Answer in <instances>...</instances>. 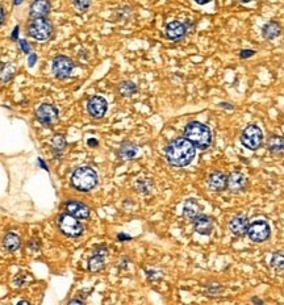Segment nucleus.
Instances as JSON below:
<instances>
[{"label": "nucleus", "instance_id": "nucleus-1", "mask_svg": "<svg viewBox=\"0 0 284 305\" xmlns=\"http://www.w3.org/2000/svg\"><path fill=\"white\" fill-rule=\"evenodd\" d=\"M166 159L174 167H184L193 161L196 148L186 137L175 138L166 146Z\"/></svg>", "mask_w": 284, "mask_h": 305}, {"label": "nucleus", "instance_id": "nucleus-2", "mask_svg": "<svg viewBox=\"0 0 284 305\" xmlns=\"http://www.w3.org/2000/svg\"><path fill=\"white\" fill-rule=\"evenodd\" d=\"M184 137L200 150H207L212 145V132L207 125L199 121H191L187 124Z\"/></svg>", "mask_w": 284, "mask_h": 305}, {"label": "nucleus", "instance_id": "nucleus-3", "mask_svg": "<svg viewBox=\"0 0 284 305\" xmlns=\"http://www.w3.org/2000/svg\"><path fill=\"white\" fill-rule=\"evenodd\" d=\"M71 184L74 188L82 192L94 190L98 184V174L91 167H79L72 172Z\"/></svg>", "mask_w": 284, "mask_h": 305}, {"label": "nucleus", "instance_id": "nucleus-4", "mask_svg": "<svg viewBox=\"0 0 284 305\" xmlns=\"http://www.w3.org/2000/svg\"><path fill=\"white\" fill-rule=\"evenodd\" d=\"M241 144L249 150H258L263 144V132L258 125H248L241 133Z\"/></svg>", "mask_w": 284, "mask_h": 305}, {"label": "nucleus", "instance_id": "nucleus-5", "mask_svg": "<svg viewBox=\"0 0 284 305\" xmlns=\"http://www.w3.org/2000/svg\"><path fill=\"white\" fill-rule=\"evenodd\" d=\"M29 36L37 41H46L49 39L53 33V26L46 17L32 19L29 28H28Z\"/></svg>", "mask_w": 284, "mask_h": 305}, {"label": "nucleus", "instance_id": "nucleus-6", "mask_svg": "<svg viewBox=\"0 0 284 305\" xmlns=\"http://www.w3.org/2000/svg\"><path fill=\"white\" fill-rule=\"evenodd\" d=\"M249 240L255 243H263L271 236V228L267 221L257 220L254 223L249 224L248 234Z\"/></svg>", "mask_w": 284, "mask_h": 305}, {"label": "nucleus", "instance_id": "nucleus-7", "mask_svg": "<svg viewBox=\"0 0 284 305\" xmlns=\"http://www.w3.org/2000/svg\"><path fill=\"white\" fill-rule=\"evenodd\" d=\"M59 229L62 232L65 236L72 237V238H76V237L82 236L83 234V225L76 220L75 217L71 216L70 213L62 214L59 217L58 221Z\"/></svg>", "mask_w": 284, "mask_h": 305}, {"label": "nucleus", "instance_id": "nucleus-8", "mask_svg": "<svg viewBox=\"0 0 284 305\" xmlns=\"http://www.w3.org/2000/svg\"><path fill=\"white\" fill-rule=\"evenodd\" d=\"M74 70V62L69 57L58 56L53 61V74L57 79H66L71 75Z\"/></svg>", "mask_w": 284, "mask_h": 305}, {"label": "nucleus", "instance_id": "nucleus-9", "mask_svg": "<svg viewBox=\"0 0 284 305\" xmlns=\"http://www.w3.org/2000/svg\"><path fill=\"white\" fill-rule=\"evenodd\" d=\"M36 116L44 125H50L58 120V109L52 104H41L37 108Z\"/></svg>", "mask_w": 284, "mask_h": 305}, {"label": "nucleus", "instance_id": "nucleus-10", "mask_svg": "<svg viewBox=\"0 0 284 305\" xmlns=\"http://www.w3.org/2000/svg\"><path fill=\"white\" fill-rule=\"evenodd\" d=\"M108 109V103L101 96H92L87 103V111L94 118L104 117Z\"/></svg>", "mask_w": 284, "mask_h": 305}, {"label": "nucleus", "instance_id": "nucleus-11", "mask_svg": "<svg viewBox=\"0 0 284 305\" xmlns=\"http://www.w3.org/2000/svg\"><path fill=\"white\" fill-rule=\"evenodd\" d=\"M226 188L232 194H239L248 188V178L239 171H233L228 175V187Z\"/></svg>", "mask_w": 284, "mask_h": 305}, {"label": "nucleus", "instance_id": "nucleus-12", "mask_svg": "<svg viewBox=\"0 0 284 305\" xmlns=\"http://www.w3.org/2000/svg\"><path fill=\"white\" fill-rule=\"evenodd\" d=\"M192 223L196 233L201 234V236H209V234H212L213 229H215V221L208 214L200 213Z\"/></svg>", "mask_w": 284, "mask_h": 305}, {"label": "nucleus", "instance_id": "nucleus-13", "mask_svg": "<svg viewBox=\"0 0 284 305\" xmlns=\"http://www.w3.org/2000/svg\"><path fill=\"white\" fill-rule=\"evenodd\" d=\"M249 219L245 214H237L229 221V232L235 237H245L248 234Z\"/></svg>", "mask_w": 284, "mask_h": 305}, {"label": "nucleus", "instance_id": "nucleus-14", "mask_svg": "<svg viewBox=\"0 0 284 305\" xmlns=\"http://www.w3.org/2000/svg\"><path fill=\"white\" fill-rule=\"evenodd\" d=\"M187 32H188L187 25L184 23H180V21H170L165 29V34L171 41H180L182 38H184Z\"/></svg>", "mask_w": 284, "mask_h": 305}, {"label": "nucleus", "instance_id": "nucleus-15", "mask_svg": "<svg viewBox=\"0 0 284 305\" xmlns=\"http://www.w3.org/2000/svg\"><path fill=\"white\" fill-rule=\"evenodd\" d=\"M208 186L211 190L216 191V192L225 191L228 187V175L221 171H213L208 177Z\"/></svg>", "mask_w": 284, "mask_h": 305}, {"label": "nucleus", "instance_id": "nucleus-16", "mask_svg": "<svg viewBox=\"0 0 284 305\" xmlns=\"http://www.w3.org/2000/svg\"><path fill=\"white\" fill-rule=\"evenodd\" d=\"M49 0H33L29 8V16L32 19L46 17L50 13Z\"/></svg>", "mask_w": 284, "mask_h": 305}, {"label": "nucleus", "instance_id": "nucleus-17", "mask_svg": "<svg viewBox=\"0 0 284 305\" xmlns=\"http://www.w3.org/2000/svg\"><path fill=\"white\" fill-rule=\"evenodd\" d=\"M66 210L69 212L71 216H74L75 219H80V220H86L90 217V208L83 203L79 201H69L66 204Z\"/></svg>", "mask_w": 284, "mask_h": 305}, {"label": "nucleus", "instance_id": "nucleus-18", "mask_svg": "<svg viewBox=\"0 0 284 305\" xmlns=\"http://www.w3.org/2000/svg\"><path fill=\"white\" fill-rule=\"evenodd\" d=\"M201 210L202 207L200 205L199 201L196 200V199H188L183 205V216L187 220L193 221L196 217L201 213Z\"/></svg>", "mask_w": 284, "mask_h": 305}, {"label": "nucleus", "instance_id": "nucleus-19", "mask_svg": "<svg viewBox=\"0 0 284 305\" xmlns=\"http://www.w3.org/2000/svg\"><path fill=\"white\" fill-rule=\"evenodd\" d=\"M267 149L275 157L284 155V138L281 136H271L267 141Z\"/></svg>", "mask_w": 284, "mask_h": 305}, {"label": "nucleus", "instance_id": "nucleus-20", "mask_svg": "<svg viewBox=\"0 0 284 305\" xmlns=\"http://www.w3.org/2000/svg\"><path fill=\"white\" fill-rule=\"evenodd\" d=\"M281 34V26L280 24L276 23V21H268L263 25L262 28V36L263 38L271 41V39L278 38Z\"/></svg>", "mask_w": 284, "mask_h": 305}, {"label": "nucleus", "instance_id": "nucleus-21", "mask_svg": "<svg viewBox=\"0 0 284 305\" xmlns=\"http://www.w3.org/2000/svg\"><path fill=\"white\" fill-rule=\"evenodd\" d=\"M138 154V148L132 142H125L124 145H121V148L118 149V155H120L121 159H127V161H131L134 159Z\"/></svg>", "mask_w": 284, "mask_h": 305}, {"label": "nucleus", "instance_id": "nucleus-22", "mask_svg": "<svg viewBox=\"0 0 284 305\" xmlns=\"http://www.w3.org/2000/svg\"><path fill=\"white\" fill-rule=\"evenodd\" d=\"M105 254L101 253H95V255H92L91 259L89 260V270L91 273H99L101 270L104 269L105 266Z\"/></svg>", "mask_w": 284, "mask_h": 305}, {"label": "nucleus", "instance_id": "nucleus-23", "mask_svg": "<svg viewBox=\"0 0 284 305\" xmlns=\"http://www.w3.org/2000/svg\"><path fill=\"white\" fill-rule=\"evenodd\" d=\"M3 245L4 247H6V250H8V251H15V250H17L20 247L21 241H20V237L16 236V234L8 233L4 237Z\"/></svg>", "mask_w": 284, "mask_h": 305}, {"label": "nucleus", "instance_id": "nucleus-24", "mask_svg": "<svg viewBox=\"0 0 284 305\" xmlns=\"http://www.w3.org/2000/svg\"><path fill=\"white\" fill-rule=\"evenodd\" d=\"M137 91L138 87L133 82H131V80H124V82H121L118 84V92H120V95L125 96V98L133 96Z\"/></svg>", "mask_w": 284, "mask_h": 305}, {"label": "nucleus", "instance_id": "nucleus-25", "mask_svg": "<svg viewBox=\"0 0 284 305\" xmlns=\"http://www.w3.org/2000/svg\"><path fill=\"white\" fill-rule=\"evenodd\" d=\"M270 266L275 271H284V253L276 251V253L272 254L271 260H270Z\"/></svg>", "mask_w": 284, "mask_h": 305}, {"label": "nucleus", "instance_id": "nucleus-26", "mask_svg": "<svg viewBox=\"0 0 284 305\" xmlns=\"http://www.w3.org/2000/svg\"><path fill=\"white\" fill-rule=\"evenodd\" d=\"M13 75H15V67L12 65L3 63L0 66V80L2 82H8Z\"/></svg>", "mask_w": 284, "mask_h": 305}, {"label": "nucleus", "instance_id": "nucleus-27", "mask_svg": "<svg viewBox=\"0 0 284 305\" xmlns=\"http://www.w3.org/2000/svg\"><path fill=\"white\" fill-rule=\"evenodd\" d=\"M136 188H137V191L141 192V194H149L151 190V182L147 181V179H138L136 182Z\"/></svg>", "mask_w": 284, "mask_h": 305}, {"label": "nucleus", "instance_id": "nucleus-28", "mask_svg": "<svg viewBox=\"0 0 284 305\" xmlns=\"http://www.w3.org/2000/svg\"><path fill=\"white\" fill-rule=\"evenodd\" d=\"M72 4L79 12H86L91 6V0H72Z\"/></svg>", "mask_w": 284, "mask_h": 305}, {"label": "nucleus", "instance_id": "nucleus-29", "mask_svg": "<svg viewBox=\"0 0 284 305\" xmlns=\"http://www.w3.org/2000/svg\"><path fill=\"white\" fill-rule=\"evenodd\" d=\"M53 146L57 149V150H63V149L66 148V140L63 136L61 135H57L54 136V138H53Z\"/></svg>", "mask_w": 284, "mask_h": 305}, {"label": "nucleus", "instance_id": "nucleus-30", "mask_svg": "<svg viewBox=\"0 0 284 305\" xmlns=\"http://www.w3.org/2000/svg\"><path fill=\"white\" fill-rule=\"evenodd\" d=\"M222 291H224V288L221 286H219V284H212V286L208 287V293H212L215 296L220 295Z\"/></svg>", "mask_w": 284, "mask_h": 305}, {"label": "nucleus", "instance_id": "nucleus-31", "mask_svg": "<svg viewBox=\"0 0 284 305\" xmlns=\"http://www.w3.org/2000/svg\"><path fill=\"white\" fill-rule=\"evenodd\" d=\"M255 50H253V49H244V50H241V52H239V58L241 59H248V58H250V57H253V56H255Z\"/></svg>", "mask_w": 284, "mask_h": 305}, {"label": "nucleus", "instance_id": "nucleus-32", "mask_svg": "<svg viewBox=\"0 0 284 305\" xmlns=\"http://www.w3.org/2000/svg\"><path fill=\"white\" fill-rule=\"evenodd\" d=\"M19 43H20V48L23 49L24 53H26V54H30V45L26 42L25 39H20Z\"/></svg>", "mask_w": 284, "mask_h": 305}, {"label": "nucleus", "instance_id": "nucleus-33", "mask_svg": "<svg viewBox=\"0 0 284 305\" xmlns=\"http://www.w3.org/2000/svg\"><path fill=\"white\" fill-rule=\"evenodd\" d=\"M36 61H37L36 54H34V53H30L29 58H28V66H29V67H33V66L36 65Z\"/></svg>", "mask_w": 284, "mask_h": 305}, {"label": "nucleus", "instance_id": "nucleus-34", "mask_svg": "<svg viewBox=\"0 0 284 305\" xmlns=\"http://www.w3.org/2000/svg\"><path fill=\"white\" fill-rule=\"evenodd\" d=\"M117 240L121 241V242H123V241H131L132 237L131 236H127V234H124V233H120L117 236Z\"/></svg>", "mask_w": 284, "mask_h": 305}, {"label": "nucleus", "instance_id": "nucleus-35", "mask_svg": "<svg viewBox=\"0 0 284 305\" xmlns=\"http://www.w3.org/2000/svg\"><path fill=\"white\" fill-rule=\"evenodd\" d=\"M220 107L221 108H225V109H229V111H232V109H234V107H233L232 104H229V103H220Z\"/></svg>", "mask_w": 284, "mask_h": 305}, {"label": "nucleus", "instance_id": "nucleus-36", "mask_svg": "<svg viewBox=\"0 0 284 305\" xmlns=\"http://www.w3.org/2000/svg\"><path fill=\"white\" fill-rule=\"evenodd\" d=\"M17 36H19V26H16V28L13 29V33H12V36H11V38L17 39Z\"/></svg>", "mask_w": 284, "mask_h": 305}, {"label": "nucleus", "instance_id": "nucleus-37", "mask_svg": "<svg viewBox=\"0 0 284 305\" xmlns=\"http://www.w3.org/2000/svg\"><path fill=\"white\" fill-rule=\"evenodd\" d=\"M193 2H195V3H197V4H200V6H206V4L211 3L212 0H193Z\"/></svg>", "mask_w": 284, "mask_h": 305}, {"label": "nucleus", "instance_id": "nucleus-38", "mask_svg": "<svg viewBox=\"0 0 284 305\" xmlns=\"http://www.w3.org/2000/svg\"><path fill=\"white\" fill-rule=\"evenodd\" d=\"M87 144H89V146H98L99 142L96 141V140H94V138H90L89 141H87Z\"/></svg>", "mask_w": 284, "mask_h": 305}, {"label": "nucleus", "instance_id": "nucleus-39", "mask_svg": "<svg viewBox=\"0 0 284 305\" xmlns=\"http://www.w3.org/2000/svg\"><path fill=\"white\" fill-rule=\"evenodd\" d=\"M4 21V10H3V7L0 6V25L3 24Z\"/></svg>", "mask_w": 284, "mask_h": 305}, {"label": "nucleus", "instance_id": "nucleus-40", "mask_svg": "<svg viewBox=\"0 0 284 305\" xmlns=\"http://www.w3.org/2000/svg\"><path fill=\"white\" fill-rule=\"evenodd\" d=\"M69 304H83L82 300H70Z\"/></svg>", "mask_w": 284, "mask_h": 305}, {"label": "nucleus", "instance_id": "nucleus-41", "mask_svg": "<svg viewBox=\"0 0 284 305\" xmlns=\"http://www.w3.org/2000/svg\"><path fill=\"white\" fill-rule=\"evenodd\" d=\"M38 164H41V166H43V168H45L46 171H49V168L46 167V164L44 163V161H43V159H38Z\"/></svg>", "mask_w": 284, "mask_h": 305}, {"label": "nucleus", "instance_id": "nucleus-42", "mask_svg": "<svg viewBox=\"0 0 284 305\" xmlns=\"http://www.w3.org/2000/svg\"><path fill=\"white\" fill-rule=\"evenodd\" d=\"M252 301L257 302V304H263V301H262V300H259V299H257V297H253Z\"/></svg>", "mask_w": 284, "mask_h": 305}, {"label": "nucleus", "instance_id": "nucleus-43", "mask_svg": "<svg viewBox=\"0 0 284 305\" xmlns=\"http://www.w3.org/2000/svg\"><path fill=\"white\" fill-rule=\"evenodd\" d=\"M23 2L24 0H13V4H15V6H20Z\"/></svg>", "mask_w": 284, "mask_h": 305}, {"label": "nucleus", "instance_id": "nucleus-44", "mask_svg": "<svg viewBox=\"0 0 284 305\" xmlns=\"http://www.w3.org/2000/svg\"><path fill=\"white\" fill-rule=\"evenodd\" d=\"M239 2H241V3H245V4H248V3H252L253 0H239Z\"/></svg>", "mask_w": 284, "mask_h": 305}, {"label": "nucleus", "instance_id": "nucleus-45", "mask_svg": "<svg viewBox=\"0 0 284 305\" xmlns=\"http://www.w3.org/2000/svg\"><path fill=\"white\" fill-rule=\"evenodd\" d=\"M19 304H29V301H19Z\"/></svg>", "mask_w": 284, "mask_h": 305}]
</instances>
